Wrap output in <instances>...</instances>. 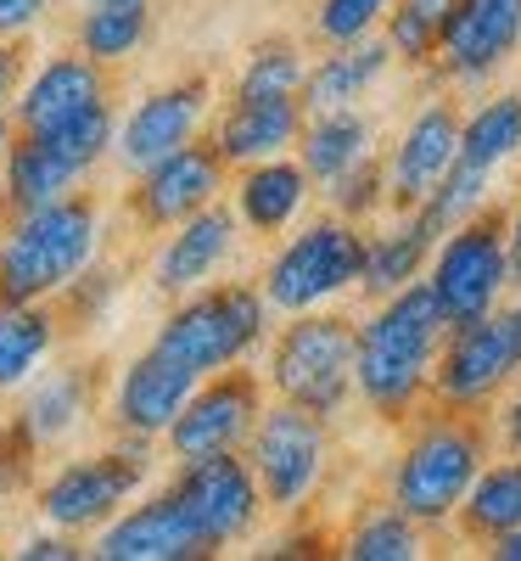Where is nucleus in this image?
<instances>
[{
    "instance_id": "nucleus-33",
    "label": "nucleus",
    "mask_w": 521,
    "mask_h": 561,
    "mask_svg": "<svg viewBox=\"0 0 521 561\" xmlns=\"http://www.w3.org/2000/svg\"><path fill=\"white\" fill-rule=\"evenodd\" d=\"M488 174L494 169H477V163H465V158H454V169L426 192V203L415 208L426 225L438 230V237H449V230L460 225V219H471L483 208V197H488Z\"/></svg>"
},
{
    "instance_id": "nucleus-10",
    "label": "nucleus",
    "mask_w": 521,
    "mask_h": 561,
    "mask_svg": "<svg viewBox=\"0 0 521 561\" xmlns=\"http://www.w3.org/2000/svg\"><path fill=\"white\" fill-rule=\"evenodd\" d=\"M521 370V320L516 309H494L483 320H465L443 332L438 365H432V393L449 410H471L494 399Z\"/></svg>"
},
{
    "instance_id": "nucleus-20",
    "label": "nucleus",
    "mask_w": 521,
    "mask_h": 561,
    "mask_svg": "<svg viewBox=\"0 0 521 561\" xmlns=\"http://www.w3.org/2000/svg\"><path fill=\"white\" fill-rule=\"evenodd\" d=\"M235 230H242V219H235V208H224V203H208L192 219H180L174 237L158 253V264H152L158 293L185 298V293L208 287V280L219 275V264L230 259V248H235Z\"/></svg>"
},
{
    "instance_id": "nucleus-43",
    "label": "nucleus",
    "mask_w": 521,
    "mask_h": 561,
    "mask_svg": "<svg viewBox=\"0 0 521 561\" xmlns=\"http://www.w3.org/2000/svg\"><path fill=\"white\" fill-rule=\"evenodd\" d=\"M505 248H510V280L521 287V208H516V219L505 225Z\"/></svg>"
},
{
    "instance_id": "nucleus-38",
    "label": "nucleus",
    "mask_w": 521,
    "mask_h": 561,
    "mask_svg": "<svg viewBox=\"0 0 521 561\" xmlns=\"http://www.w3.org/2000/svg\"><path fill=\"white\" fill-rule=\"evenodd\" d=\"M393 0H320L314 7V34L325 45H348V39H364L382 28Z\"/></svg>"
},
{
    "instance_id": "nucleus-37",
    "label": "nucleus",
    "mask_w": 521,
    "mask_h": 561,
    "mask_svg": "<svg viewBox=\"0 0 521 561\" xmlns=\"http://www.w3.org/2000/svg\"><path fill=\"white\" fill-rule=\"evenodd\" d=\"M325 197H331V214H343V219H370L375 208L387 203V169L375 163V158H364V163H354V169H343L337 180H325Z\"/></svg>"
},
{
    "instance_id": "nucleus-7",
    "label": "nucleus",
    "mask_w": 521,
    "mask_h": 561,
    "mask_svg": "<svg viewBox=\"0 0 521 561\" xmlns=\"http://www.w3.org/2000/svg\"><path fill=\"white\" fill-rule=\"evenodd\" d=\"M426 287H432V298H438L449 325L494 314L505 287H510L505 214L499 208H477L471 219H460L449 237L432 248V275H426Z\"/></svg>"
},
{
    "instance_id": "nucleus-17",
    "label": "nucleus",
    "mask_w": 521,
    "mask_h": 561,
    "mask_svg": "<svg viewBox=\"0 0 521 561\" xmlns=\"http://www.w3.org/2000/svg\"><path fill=\"white\" fill-rule=\"evenodd\" d=\"M521 45V0H449L438 62L449 79H488Z\"/></svg>"
},
{
    "instance_id": "nucleus-40",
    "label": "nucleus",
    "mask_w": 521,
    "mask_h": 561,
    "mask_svg": "<svg viewBox=\"0 0 521 561\" xmlns=\"http://www.w3.org/2000/svg\"><path fill=\"white\" fill-rule=\"evenodd\" d=\"M23 68H28L23 39H0V113H12L18 90H23Z\"/></svg>"
},
{
    "instance_id": "nucleus-41",
    "label": "nucleus",
    "mask_w": 521,
    "mask_h": 561,
    "mask_svg": "<svg viewBox=\"0 0 521 561\" xmlns=\"http://www.w3.org/2000/svg\"><path fill=\"white\" fill-rule=\"evenodd\" d=\"M45 12H51V0H0V39H23Z\"/></svg>"
},
{
    "instance_id": "nucleus-5",
    "label": "nucleus",
    "mask_w": 521,
    "mask_h": 561,
    "mask_svg": "<svg viewBox=\"0 0 521 561\" xmlns=\"http://www.w3.org/2000/svg\"><path fill=\"white\" fill-rule=\"evenodd\" d=\"M483 460L488 449L471 421H426L393 466V505L420 528H438L460 511L465 489L483 472Z\"/></svg>"
},
{
    "instance_id": "nucleus-18",
    "label": "nucleus",
    "mask_w": 521,
    "mask_h": 561,
    "mask_svg": "<svg viewBox=\"0 0 521 561\" xmlns=\"http://www.w3.org/2000/svg\"><path fill=\"white\" fill-rule=\"evenodd\" d=\"M454 158H460V113L449 102H426L404 124L398 147L387 158V203L398 214L420 208L426 192H432V185L454 169Z\"/></svg>"
},
{
    "instance_id": "nucleus-9",
    "label": "nucleus",
    "mask_w": 521,
    "mask_h": 561,
    "mask_svg": "<svg viewBox=\"0 0 521 561\" xmlns=\"http://www.w3.org/2000/svg\"><path fill=\"white\" fill-rule=\"evenodd\" d=\"M247 466L264 489V505L298 511L325 472V415H314L292 399L264 404L247 433Z\"/></svg>"
},
{
    "instance_id": "nucleus-36",
    "label": "nucleus",
    "mask_w": 521,
    "mask_h": 561,
    "mask_svg": "<svg viewBox=\"0 0 521 561\" xmlns=\"http://www.w3.org/2000/svg\"><path fill=\"white\" fill-rule=\"evenodd\" d=\"M303 51L292 39H269L247 57L242 79H235V96H298L303 90Z\"/></svg>"
},
{
    "instance_id": "nucleus-47",
    "label": "nucleus",
    "mask_w": 521,
    "mask_h": 561,
    "mask_svg": "<svg viewBox=\"0 0 521 561\" xmlns=\"http://www.w3.org/2000/svg\"><path fill=\"white\" fill-rule=\"evenodd\" d=\"M516 320H521V298H516Z\"/></svg>"
},
{
    "instance_id": "nucleus-22",
    "label": "nucleus",
    "mask_w": 521,
    "mask_h": 561,
    "mask_svg": "<svg viewBox=\"0 0 521 561\" xmlns=\"http://www.w3.org/2000/svg\"><path fill=\"white\" fill-rule=\"evenodd\" d=\"M309 169L298 158H264V163H247L242 180H235V219H242L247 230H258V237H280L303 208H309Z\"/></svg>"
},
{
    "instance_id": "nucleus-31",
    "label": "nucleus",
    "mask_w": 521,
    "mask_h": 561,
    "mask_svg": "<svg viewBox=\"0 0 521 561\" xmlns=\"http://www.w3.org/2000/svg\"><path fill=\"white\" fill-rule=\"evenodd\" d=\"M521 147V96H494L471 118H460V158L477 169H499L505 158H516Z\"/></svg>"
},
{
    "instance_id": "nucleus-12",
    "label": "nucleus",
    "mask_w": 521,
    "mask_h": 561,
    "mask_svg": "<svg viewBox=\"0 0 521 561\" xmlns=\"http://www.w3.org/2000/svg\"><path fill=\"white\" fill-rule=\"evenodd\" d=\"M180 494V505L192 511V523L208 534L213 550L247 539L264 517V489L253 478V466L242 449L224 455H202V460H180V472L169 483Z\"/></svg>"
},
{
    "instance_id": "nucleus-3",
    "label": "nucleus",
    "mask_w": 521,
    "mask_h": 561,
    "mask_svg": "<svg viewBox=\"0 0 521 561\" xmlns=\"http://www.w3.org/2000/svg\"><path fill=\"white\" fill-rule=\"evenodd\" d=\"M269 325V298L264 287L247 280H224V287H197L174 304V314L158 325L152 348H163L169 359L192 365L197 377H213L224 365H242Z\"/></svg>"
},
{
    "instance_id": "nucleus-16",
    "label": "nucleus",
    "mask_w": 521,
    "mask_h": 561,
    "mask_svg": "<svg viewBox=\"0 0 521 561\" xmlns=\"http://www.w3.org/2000/svg\"><path fill=\"white\" fill-rule=\"evenodd\" d=\"M197 370L192 365H180L169 359L163 348H147V354H135L124 365V377H118V393H113V421H118V433L124 438H163L169 433V421L185 410V399L197 393Z\"/></svg>"
},
{
    "instance_id": "nucleus-23",
    "label": "nucleus",
    "mask_w": 521,
    "mask_h": 561,
    "mask_svg": "<svg viewBox=\"0 0 521 561\" xmlns=\"http://www.w3.org/2000/svg\"><path fill=\"white\" fill-rule=\"evenodd\" d=\"M393 68V45L387 39H348V45H331V57H320L309 73H303V107L309 113H331V107H354L364 90Z\"/></svg>"
},
{
    "instance_id": "nucleus-1",
    "label": "nucleus",
    "mask_w": 521,
    "mask_h": 561,
    "mask_svg": "<svg viewBox=\"0 0 521 561\" xmlns=\"http://www.w3.org/2000/svg\"><path fill=\"white\" fill-rule=\"evenodd\" d=\"M449 320L432 298L426 280L387 293L375 304V314L359 325V348H354V393L375 410L398 421L404 410H415V399L432 388V365L443 348Z\"/></svg>"
},
{
    "instance_id": "nucleus-21",
    "label": "nucleus",
    "mask_w": 521,
    "mask_h": 561,
    "mask_svg": "<svg viewBox=\"0 0 521 561\" xmlns=\"http://www.w3.org/2000/svg\"><path fill=\"white\" fill-rule=\"evenodd\" d=\"M303 96H235L213 129V147L224 158V169H247L264 158H280L287 147H298L303 135Z\"/></svg>"
},
{
    "instance_id": "nucleus-19",
    "label": "nucleus",
    "mask_w": 521,
    "mask_h": 561,
    "mask_svg": "<svg viewBox=\"0 0 521 561\" xmlns=\"http://www.w3.org/2000/svg\"><path fill=\"white\" fill-rule=\"evenodd\" d=\"M107 102V68L96 57H84V51H68V57H45L23 90H18V102H12V124L23 135H39V129H57L90 107H102Z\"/></svg>"
},
{
    "instance_id": "nucleus-29",
    "label": "nucleus",
    "mask_w": 521,
    "mask_h": 561,
    "mask_svg": "<svg viewBox=\"0 0 521 561\" xmlns=\"http://www.w3.org/2000/svg\"><path fill=\"white\" fill-rule=\"evenodd\" d=\"M147 34H152V0H84L79 28H73L79 51L96 57L102 68L129 62L147 45Z\"/></svg>"
},
{
    "instance_id": "nucleus-15",
    "label": "nucleus",
    "mask_w": 521,
    "mask_h": 561,
    "mask_svg": "<svg viewBox=\"0 0 521 561\" xmlns=\"http://www.w3.org/2000/svg\"><path fill=\"white\" fill-rule=\"evenodd\" d=\"M90 556L96 561H202V556H213V545L192 523V511L180 505V494L163 489L152 500L118 511L113 523H102Z\"/></svg>"
},
{
    "instance_id": "nucleus-35",
    "label": "nucleus",
    "mask_w": 521,
    "mask_h": 561,
    "mask_svg": "<svg viewBox=\"0 0 521 561\" xmlns=\"http://www.w3.org/2000/svg\"><path fill=\"white\" fill-rule=\"evenodd\" d=\"M348 561H415L420 556V523L404 517V511H370V517L343 539Z\"/></svg>"
},
{
    "instance_id": "nucleus-26",
    "label": "nucleus",
    "mask_w": 521,
    "mask_h": 561,
    "mask_svg": "<svg viewBox=\"0 0 521 561\" xmlns=\"http://www.w3.org/2000/svg\"><path fill=\"white\" fill-rule=\"evenodd\" d=\"M57 348V314L45 304L0 298V399L23 393Z\"/></svg>"
},
{
    "instance_id": "nucleus-11",
    "label": "nucleus",
    "mask_w": 521,
    "mask_h": 561,
    "mask_svg": "<svg viewBox=\"0 0 521 561\" xmlns=\"http://www.w3.org/2000/svg\"><path fill=\"white\" fill-rule=\"evenodd\" d=\"M264 410V382L253 370H213L197 382V393L185 399V410L169 421V455L174 460H202V455H224V449H247V433Z\"/></svg>"
},
{
    "instance_id": "nucleus-2",
    "label": "nucleus",
    "mask_w": 521,
    "mask_h": 561,
    "mask_svg": "<svg viewBox=\"0 0 521 561\" xmlns=\"http://www.w3.org/2000/svg\"><path fill=\"white\" fill-rule=\"evenodd\" d=\"M96 248H102V208L84 192L12 214L0 230V298L23 304L62 298L90 270Z\"/></svg>"
},
{
    "instance_id": "nucleus-14",
    "label": "nucleus",
    "mask_w": 521,
    "mask_h": 561,
    "mask_svg": "<svg viewBox=\"0 0 521 561\" xmlns=\"http://www.w3.org/2000/svg\"><path fill=\"white\" fill-rule=\"evenodd\" d=\"M224 192V158L213 140H185L180 152L158 158L135 174V192L129 208L147 230H174L180 219H192L197 208L219 203Z\"/></svg>"
},
{
    "instance_id": "nucleus-13",
    "label": "nucleus",
    "mask_w": 521,
    "mask_h": 561,
    "mask_svg": "<svg viewBox=\"0 0 521 561\" xmlns=\"http://www.w3.org/2000/svg\"><path fill=\"white\" fill-rule=\"evenodd\" d=\"M208 102H213V84H208L202 73L174 79V84L152 90V96H140V102L124 113L118 135H113V158H118L129 174H140L147 163L180 152L185 140H197V129H202V118H208Z\"/></svg>"
},
{
    "instance_id": "nucleus-39",
    "label": "nucleus",
    "mask_w": 521,
    "mask_h": 561,
    "mask_svg": "<svg viewBox=\"0 0 521 561\" xmlns=\"http://www.w3.org/2000/svg\"><path fill=\"white\" fill-rule=\"evenodd\" d=\"M12 556H18V561H73L79 545H73V534H62V528H45V534H28Z\"/></svg>"
},
{
    "instance_id": "nucleus-6",
    "label": "nucleus",
    "mask_w": 521,
    "mask_h": 561,
    "mask_svg": "<svg viewBox=\"0 0 521 561\" xmlns=\"http://www.w3.org/2000/svg\"><path fill=\"white\" fill-rule=\"evenodd\" d=\"M359 270H364V230L343 214H331V219L303 225L269 259L264 298L280 314H303V309H320L331 298H343L348 287H359Z\"/></svg>"
},
{
    "instance_id": "nucleus-28",
    "label": "nucleus",
    "mask_w": 521,
    "mask_h": 561,
    "mask_svg": "<svg viewBox=\"0 0 521 561\" xmlns=\"http://www.w3.org/2000/svg\"><path fill=\"white\" fill-rule=\"evenodd\" d=\"M370 158V118L354 107H331V113H309L303 135H298V163L309 169V180H337L343 169Z\"/></svg>"
},
{
    "instance_id": "nucleus-34",
    "label": "nucleus",
    "mask_w": 521,
    "mask_h": 561,
    "mask_svg": "<svg viewBox=\"0 0 521 561\" xmlns=\"http://www.w3.org/2000/svg\"><path fill=\"white\" fill-rule=\"evenodd\" d=\"M113 135H118L113 102L90 107V113H79V118H68V124H57V129H39L45 147H51L68 169H79V174H90V169H96V163L113 152Z\"/></svg>"
},
{
    "instance_id": "nucleus-44",
    "label": "nucleus",
    "mask_w": 521,
    "mask_h": 561,
    "mask_svg": "<svg viewBox=\"0 0 521 561\" xmlns=\"http://www.w3.org/2000/svg\"><path fill=\"white\" fill-rule=\"evenodd\" d=\"M494 556H499V561H521V528L499 534V539H494Z\"/></svg>"
},
{
    "instance_id": "nucleus-46",
    "label": "nucleus",
    "mask_w": 521,
    "mask_h": 561,
    "mask_svg": "<svg viewBox=\"0 0 521 561\" xmlns=\"http://www.w3.org/2000/svg\"><path fill=\"white\" fill-rule=\"evenodd\" d=\"M7 219H12V208H7V192H0V230H7Z\"/></svg>"
},
{
    "instance_id": "nucleus-32",
    "label": "nucleus",
    "mask_w": 521,
    "mask_h": 561,
    "mask_svg": "<svg viewBox=\"0 0 521 561\" xmlns=\"http://www.w3.org/2000/svg\"><path fill=\"white\" fill-rule=\"evenodd\" d=\"M443 18L449 0H393L382 18V39L393 45V62H432L438 39H443Z\"/></svg>"
},
{
    "instance_id": "nucleus-45",
    "label": "nucleus",
    "mask_w": 521,
    "mask_h": 561,
    "mask_svg": "<svg viewBox=\"0 0 521 561\" xmlns=\"http://www.w3.org/2000/svg\"><path fill=\"white\" fill-rule=\"evenodd\" d=\"M12 135H18V124H12V113H0V158H7V147H12Z\"/></svg>"
},
{
    "instance_id": "nucleus-25",
    "label": "nucleus",
    "mask_w": 521,
    "mask_h": 561,
    "mask_svg": "<svg viewBox=\"0 0 521 561\" xmlns=\"http://www.w3.org/2000/svg\"><path fill=\"white\" fill-rule=\"evenodd\" d=\"M84 415H90V370L84 365H68V370L34 377L23 388V410L12 421L28 433L34 449H45V444H62L68 433H79Z\"/></svg>"
},
{
    "instance_id": "nucleus-4",
    "label": "nucleus",
    "mask_w": 521,
    "mask_h": 561,
    "mask_svg": "<svg viewBox=\"0 0 521 561\" xmlns=\"http://www.w3.org/2000/svg\"><path fill=\"white\" fill-rule=\"evenodd\" d=\"M354 348L359 325L348 314L303 309L292 314V325H280L264 382L275 388V399H292L314 415H337L354 393Z\"/></svg>"
},
{
    "instance_id": "nucleus-27",
    "label": "nucleus",
    "mask_w": 521,
    "mask_h": 561,
    "mask_svg": "<svg viewBox=\"0 0 521 561\" xmlns=\"http://www.w3.org/2000/svg\"><path fill=\"white\" fill-rule=\"evenodd\" d=\"M79 180H84L79 169H68L39 135H23V129L12 135L7 158H0V192H7V208H12V214L68 197Z\"/></svg>"
},
{
    "instance_id": "nucleus-8",
    "label": "nucleus",
    "mask_w": 521,
    "mask_h": 561,
    "mask_svg": "<svg viewBox=\"0 0 521 561\" xmlns=\"http://www.w3.org/2000/svg\"><path fill=\"white\" fill-rule=\"evenodd\" d=\"M147 478H152L147 438H129L124 449H102V455H79L39 483L34 494L39 523L62 534H96L135 500V489Z\"/></svg>"
},
{
    "instance_id": "nucleus-42",
    "label": "nucleus",
    "mask_w": 521,
    "mask_h": 561,
    "mask_svg": "<svg viewBox=\"0 0 521 561\" xmlns=\"http://www.w3.org/2000/svg\"><path fill=\"white\" fill-rule=\"evenodd\" d=\"M499 433H505V444H510V455H521V388L505 399V410H499Z\"/></svg>"
},
{
    "instance_id": "nucleus-24",
    "label": "nucleus",
    "mask_w": 521,
    "mask_h": 561,
    "mask_svg": "<svg viewBox=\"0 0 521 561\" xmlns=\"http://www.w3.org/2000/svg\"><path fill=\"white\" fill-rule=\"evenodd\" d=\"M438 242H443L438 230L409 208L398 225H387V230H382V237H364V270H359V287H364L370 298H387V293L409 287V280H420V270H426V259H432V248H438Z\"/></svg>"
},
{
    "instance_id": "nucleus-30",
    "label": "nucleus",
    "mask_w": 521,
    "mask_h": 561,
    "mask_svg": "<svg viewBox=\"0 0 521 561\" xmlns=\"http://www.w3.org/2000/svg\"><path fill=\"white\" fill-rule=\"evenodd\" d=\"M460 528L471 539H499L510 528H521V460H499V466H483L477 483L465 489L460 500Z\"/></svg>"
}]
</instances>
